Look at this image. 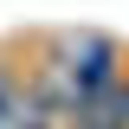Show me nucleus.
Returning a JSON list of instances; mask_svg holds the SVG:
<instances>
[{"mask_svg":"<svg viewBox=\"0 0 129 129\" xmlns=\"http://www.w3.org/2000/svg\"><path fill=\"white\" fill-rule=\"evenodd\" d=\"M110 64H116L110 39H90V32H84V39H71V45H64V64H58V71L78 84V110L103 90V84H110Z\"/></svg>","mask_w":129,"mask_h":129,"instance_id":"nucleus-1","label":"nucleus"},{"mask_svg":"<svg viewBox=\"0 0 129 129\" xmlns=\"http://www.w3.org/2000/svg\"><path fill=\"white\" fill-rule=\"evenodd\" d=\"M13 116H26V103H19V90L7 78H0V123H13Z\"/></svg>","mask_w":129,"mask_h":129,"instance_id":"nucleus-2","label":"nucleus"}]
</instances>
